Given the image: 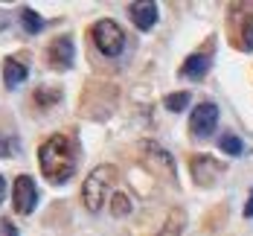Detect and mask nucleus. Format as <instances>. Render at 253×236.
<instances>
[{
	"instance_id": "0eeeda50",
	"label": "nucleus",
	"mask_w": 253,
	"mask_h": 236,
	"mask_svg": "<svg viewBox=\"0 0 253 236\" xmlns=\"http://www.w3.org/2000/svg\"><path fill=\"white\" fill-rule=\"evenodd\" d=\"M140 152H146V157L152 160L154 166H163V172H166L169 178H175V157L169 155L163 146H157L152 140H143V143H140Z\"/></svg>"
},
{
	"instance_id": "a211bd4d",
	"label": "nucleus",
	"mask_w": 253,
	"mask_h": 236,
	"mask_svg": "<svg viewBox=\"0 0 253 236\" xmlns=\"http://www.w3.org/2000/svg\"><path fill=\"white\" fill-rule=\"evenodd\" d=\"M242 44H245V50H253V15H251V21H248V26H245V32H242Z\"/></svg>"
},
{
	"instance_id": "f03ea898",
	"label": "nucleus",
	"mask_w": 253,
	"mask_h": 236,
	"mask_svg": "<svg viewBox=\"0 0 253 236\" xmlns=\"http://www.w3.org/2000/svg\"><path fill=\"white\" fill-rule=\"evenodd\" d=\"M117 169L111 163H102V166H93L87 172V178L82 184V201H84V210L87 213H99L102 204L108 201V189H111V181H114Z\"/></svg>"
},
{
	"instance_id": "20e7f679",
	"label": "nucleus",
	"mask_w": 253,
	"mask_h": 236,
	"mask_svg": "<svg viewBox=\"0 0 253 236\" xmlns=\"http://www.w3.org/2000/svg\"><path fill=\"white\" fill-rule=\"evenodd\" d=\"M218 126V105L215 102H198L189 114V131L195 137H210Z\"/></svg>"
},
{
	"instance_id": "aec40b11",
	"label": "nucleus",
	"mask_w": 253,
	"mask_h": 236,
	"mask_svg": "<svg viewBox=\"0 0 253 236\" xmlns=\"http://www.w3.org/2000/svg\"><path fill=\"white\" fill-rule=\"evenodd\" d=\"M245 219H253V189H251V198L245 204Z\"/></svg>"
},
{
	"instance_id": "7ed1b4c3",
	"label": "nucleus",
	"mask_w": 253,
	"mask_h": 236,
	"mask_svg": "<svg viewBox=\"0 0 253 236\" xmlns=\"http://www.w3.org/2000/svg\"><path fill=\"white\" fill-rule=\"evenodd\" d=\"M90 38H93V44H96V50L105 55V58H120L123 50H126L128 38H126V29L117 24V21H111V18H102L93 24L90 29Z\"/></svg>"
},
{
	"instance_id": "423d86ee",
	"label": "nucleus",
	"mask_w": 253,
	"mask_h": 236,
	"mask_svg": "<svg viewBox=\"0 0 253 236\" xmlns=\"http://www.w3.org/2000/svg\"><path fill=\"white\" fill-rule=\"evenodd\" d=\"M128 12H131V21H134V26H137V29H143V32H149V29L157 24V18H160L157 3H149V0L131 3V6H128Z\"/></svg>"
},
{
	"instance_id": "dca6fc26",
	"label": "nucleus",
	"mask_w": 253,
	"mask_h": 236,
	"mask_svg": "<svg viewBox=\"0 0 253 236\" xmlns=\"http://www.w3.org/2000/svg\"><path fill=\"white\" fill-rule=\"evenodd\" d=\"M111 213H114V216H128V213H131V201H128V195L117 192L114 201H111Z\"/></svg>"
},
{
	"instance_id": "f8f14e48",
	"label": "nucleus",
	"mask_w": 253,
	"mask_h": 236,
	"mask_svg": "<svg viewBox=\"0 0 253 236\" xmlns=\"http://www.w3.org/2000/svg\"><path fill=\"white\" fill-rule=\"evenodd\" d=\"M218 146H221V152L230 157H239L242 152H245V143H242V137L239 134H233V131H227L221 140H218Z\"/></svg>"
},
{
	"instance_id": "ddd939ff",
	"label": "nucleus",
	"mask_w": 253,
	"mask_h": 236,
	"mask_svg": "<svg viewBox=\"0 0 253 236\" xmlns=\"http://www.w3.org/2000/svg\"><path fill=\"white\" fill-rule=\"evenodd\" d=\"M21 24H24V29L29 32V35H38L41 29H44V18L38 15V12H32V9H21Z\"/></svg>"
},
{
	"instance_id": "4468645a",
	"label": "nucleus",
	"mask_w": 253,
	"mask_h": 236,
	"mask_svg": "<svg viewBox=\"0 0 253 236\" xmlns=\"http://www.w3.org/2000/svg\"><path fill=\"white\" fill-rule=\"evenodd\" d=\"M21 149V140L12 131H0V157H15Z\"/></svg>"
},
{
	"instance_id": "f3484780",
	"label": "nucleus",
	"mask_w": 253,
	"mask_h": 236,
	"mask_svg": "<svg viewBox=\"0 0 253 236\" xmlns=\"http://www.w3.org/2000/svg\"><path fill=\"white\" fill-rule=\"evenodd\" d=\"M58 99V91H35V102L38 105H52Z\"/></svg>"
},
{
	"instance_id": "6e6552de",
	"label": "nucleus",
	"mask_w": 253,
	"mask_h": 236,
	"mask_svg": "<svg viewBox=\"0 0 253 236\" xmlns=\"http://www.w3.org/2000/svg\"><path fill=\"white\" fill-rule=\"evenodd\" d=\"M73 58H76V47H73L70 38H55V41L50 44V61L52 64H58V67H70Z\"/></svg>"
},
{
	"instance_id": "39448f33",
	"label": "nucleus",
	"mask_w": 253,
	"mask_h": 236,
	"mask_svg": "<svg viewBox=\"0 0 253 236\" xmlns=\"http://www.w3.org/2000/svg\"><path fill=\"white\" fill-rule=\"evenodd\" d=\"M12 204H15V213L21 216H29L35 204H38V187H35V178L29 175H18L15 178V187H12Z\"/></svg>"
},
{
	"instance_id": "6ab92c4d",
	"label": "nucleus",
	"mask_w": 253,
	"mask_h": 236,
	"mask_svg": "<svg viewBox=\"0 0 253 236\" xmlns=\"http://www.w3.org/2000/svg\"><path fill=\"white\" fill-rule=\"evenodd\" d=\"M0 236H18V228L9 219H0Z\"/></svg>"
},
{
	"instance_id": "9b49d317",
	"label": "nucleus",
	"mask_w": 253,
	"mask_h": 236,
	"mask_svg": "<svg viewBox=\"0 0 253 236\" xmlns=\"http://www.w3.org/2000/svg\"><path fill=\"white\" fill-rule=\"evenodd\" d=\"M183 225H186L183 210H172V213H169V219H166V225L160 228V234H157V236H180V234H183Z\"/></svg>"
},
{
	"instance_id": "412c9836",
	"label": "nucleus",
	"mask_w": 253,
	"mask_h": 236,
	"mask_svg": "<svg viewBox=\"0 0 253 236\" xmlns=\"http://www.w3.org/2000/svg\"><path fill=\"white\" fill-rule=\"evenodd\" d=\"M3 198H6V178L0 175V204H3Z\"/></svg>"
},
{
	"instance_id": "2eb2a0df",
	"label": "nucleus",
	"mask_w": 253,
	"mask_h": 236,
	"mask_svg": "<svg viewBox=\"0 0 253 236\" xmlns=\"http://www.w3.org/2000/svg\"><path fill=\"white\" fill-rule=\"evenodd\" d=\"M163 105L172 111V114H177V111H183L186 105H189V94L186 91H177V94H169L166 99H163Z\"/></svg>"
},
{
	"instance_id": "1a4fd4ad",
	"label": "nucleus",
	"mask_w": 253,
	"mask_h": 236,
	"mask_svg": "<svg viewBox=\"0 0 253 236\" xmlns=\"http://www.w3.org/2000/svg\"><path fill=\"white\" fill-rule=\"evenodd\" d=\"M26 76H29V70H26L24 61H18V58H6V64H3V82H6L9 91H15L18 85H24Z\"/></svg>"
},
{
	"instance_id": "9d476101",
	"label": "nucleus",
	"mask_w": 253,
	"mask_h": 236,
	"mask_svg": "<svg viewBox=\"0 0 253 236\" xmlns=\"http://www.w3.org/2000/svg\"><path fill=\"white\" fill-rule=\"evenodd\" d=\"M180 73L186 79H204L210 73V55H204V52H195V55H189L186 61H183V67H180Z\"/></svg>"
},
{
	"instance_id": "f257e3e1",
	"label": "nucleus",
	"mask_w": 253,
	"mask_h": 236,
	"mask_svg": "<svg viewBox=\"0 0 253 236\" xmlns=\"http://www.w3.org/2000/svg\"><path fill=\"white\" fill-rule=\"evenodd\" d=\"M38 166L44 172V178L50 184H67L76 172V152L70 137L64 134H52L50 140H44V146L38 149Z\"/></svg>"
}]
</instances>
